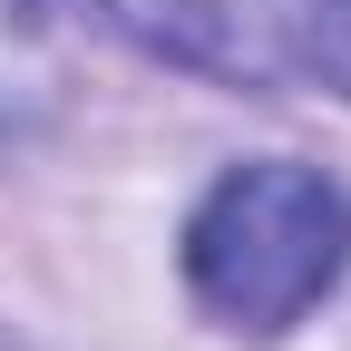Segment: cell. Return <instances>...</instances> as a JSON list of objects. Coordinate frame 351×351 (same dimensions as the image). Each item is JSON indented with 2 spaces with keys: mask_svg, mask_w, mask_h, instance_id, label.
<instances>
[{
  "mask_svg": "<svg viewBox=\"0 0 351 351\" xmlns=\"http://www.w3.org/2000/svg\"><path fill=\"white\" fill-rule=\"evenodd\" d=\"M341 263H351V205H341L332 176L293 166V156L215 176V195L186 215V283H195V302L225 332H254V341L293 332L341 283Z\"/></svg>",
  "mask_w": 351,
  "mask_h": 351,
  "instance_id": "6da1fadb",
  "label": "cell"
},
{
  "mask_svg": "<svg viewBox=\"0 0 351 351\" xmlns=\"http://www.w3.org/2000/svg\"><path fill=\"white\" fill-rule=\"evenodd\" d=\"M88 10L195 78L351 98V0H88Z\"/></svg>",
  "mask_w": 351,
  "mask_h": 351,
  "instance_id": "7a4b0ae2",
  "label": "cell"
},
{
  "mask_svg": "<svg viewBox=\"0 0 351 351\" xmlns=\"http://www.w3.org/2000/svg\"><path fill=\"white\" fill-rule=\"evenodd\" d=\"M69 108V59L29 0H0V156H20Z\"/></svg>",
  "mask_w": 351,
  "mask_h": 351,
  "instance_id": "3957f363",
  "label": "cell"
},
{
  "mask_svg": "<svg viewBox=\"0 0 351 351\" xmlns=\"http://www.w3.org/2000/svg\"><path fill=\"white\" fill-rule=\"evenodd\" d=\"M0 351H10V341H0Z\"/></svg>",
  "mask_w": 351,
  "mask_h": 351,
  "instance_id": "277c9868",
  "label": "cell"
}]
</instances>
